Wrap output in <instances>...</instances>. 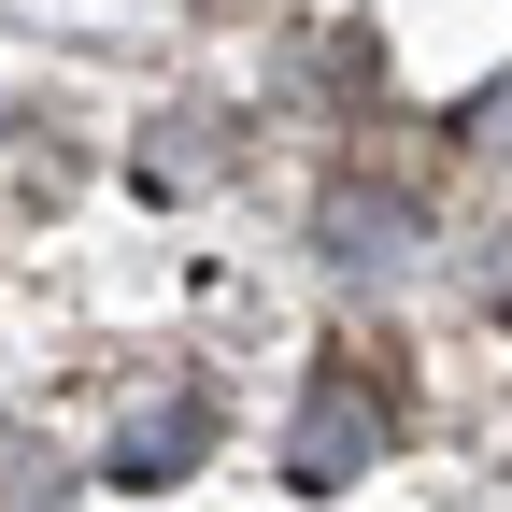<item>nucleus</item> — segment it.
Listing matches in <instances>:
<instances>
[{
  "mask_svg": "<svg viewBox=\"0 0 512 512\" xmlns=\"http://www.w3.org/2000/svg\"><path fill=\"white\" fill-rule=\"evenodd\" d=\"M200 427H214L200 399H185L171 427H143V441H128V484H171V456H200Z\"/></svg>",
  "mask_w": 512,
  "mask_h": 512,
  "instance_id": "nucleus-1",
  "label": "nucleus"
}]
</instances>
